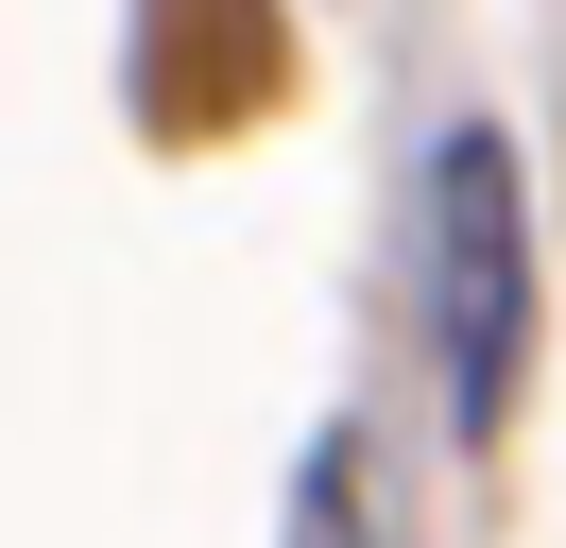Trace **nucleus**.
Segmentation results:
<instances>
[{"instance_id":"nucleus-1","label":"nucleus","mask_w":566,"mask_h":548,"mask_svg":"<svg viewBox=\"0 0 566 548\" xmlns=\"http://www.w3.org/2000/svg\"><path fill=\"white\" fill-rule=\"evenodd\" d=\"M412 326H429L447 445H497V429H515V377H532V189H515V137H481V120L429 155V205H412Z\"/></svg>"},{"instance_id":"nucleus-2","label":"nucleus","mask_w":566,"mask_h":548,"mask_svg":"<svg viewBox=\"0 0 566 548\" xmlns=\"http://www.w3.org/2000/svg\"><path fill=\"white\" fill-rule=\"evenodd\" d=\"M292 548H378V463H360V429L310 445V479H292Z\"/></svg>"}]
</instances>
